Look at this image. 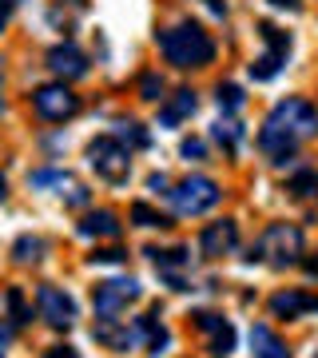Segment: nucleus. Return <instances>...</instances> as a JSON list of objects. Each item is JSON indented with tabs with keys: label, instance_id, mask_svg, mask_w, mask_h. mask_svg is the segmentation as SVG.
Wrapping results in <instances>:
<instances>
[{
	"label": "nucleus",
	"instance_id": "39",
	"mask_svg": "<svg viewBox=\"0 0 318 358\" xmlns=\"http://www.w3.org/2000/svg\"><path fill=\"white\" fill-rule=\"evenodd\" d=\"M4 343H8V331H4V327H0V350H4Z\"/></svg>",
	"mask_w": 318,
	"mask_h": 358
},
{
	"label": "nucleus",
	"instance_id": "27",
	"mask_svg": "<svg viewBox=\"0 0 318 358\" xmlns=\"http://www.w3.org/2000/svg\"><path fill=\"white\" fill-rule=\"evenodd\" d=\"M211 338H215V343H211V355L215 358H227L231 350H235V331H231V322H223Z\"/></svg>",
	"mask_w": 318,
	"mask_h": 358
},
{
	"label": "nucleus",
	"instance_id": "8",
	"mask_svg": "<svg viewBox=\"0 0 318 358\" xmlns=\"http://www.w3.org/2000/svg\"><path fill=\"white\" fill-rule=\"evenodd\" d=\"M36 310H40V319L48 327H56V331H68L76 322V299L68 291H60V287H52V282H44L36 291Z\"/></svg>",
	"mask_w": 318,
	"mask_h": 358
},
{
	"label": "nucleus",
	"instance_id": "14",
	"mask_svg": "<svg viewBox=\"0 0 318 358\" xmlns=\"http://www.w3.org/2000/svg\"><path fill=\"white\" fill-rule=\"evenodd\" d=\"M195 108H199V100H195V92H191V88H179L175 96H171V103H167L164 112H159V124H164V128H175L179 120H187V115H195Z\"/></svg>",
	"mask_w": 318,
	"mask_h": 358
},
{
	"label": "nucleus",
	"instance_id": "36",
	"mask_svg": "<svg viewBox=\"0 0 318 358\" xmlns=\"http://www.w3.org/2000/svg\"><path fill=\"white\" fill-rule=\"evenodd\" d=\"M207 8H211L215 16H227V4H223V0H207Z\"/></svg>",
	"mask_w": 318,
	"mask_h": 358
},
{
	"label": "nucleus",
	"instance_id": "11",
	"mask_svg": "<svg viewBox=\"0 0 318 358\" xmlns=\"http://www.w3.org/2000/svg\"><path fill=\"white\" fill-rule=\"evenodd\" d=\"M310 310H318V294L279 291L270 299V315H275V319H298V315H310Z\"/></svg>",
	"mask_w": 318,
	"mask_h": 358
},
{
	"label": "nucleus",
	"instance_id": "37",
	"mask_svg": "<svg viewBox=\"0 0 318 358\" xmlns=\"http://www.w3.org/2000/svg\"><path fill=\"white\" fill-rule=\"evenodd\" d=\"M270 4H275V8H291V13L298 8V0H270Z\"/></svg>",
	"mask_w": 318,
	"mask_h": 358
},
{
	"label": "nucleus",
	"instance_id": "9",
	"mask_svg": "<svg viewBox=\"0 0 318 358\" xmlns=\"http://www.w3.org/2000/svg\"><path fill=\"white\" fill-rule=\"evenodd\" d=\"M239 247V227L231 219H219V223H207L203 235H199V251L203 259H223Z\"/></svg>",
	"mask_w": 318,
	"mask_h": 358
},
{
	"label": "nucleus",
	"instance_id": "25",
	"mask_svg": "<svg viewBox=\"0 0 318 358\" xmlns=\"http://www.w3.org/2000/svg\"><path fill=\"white\" fill-rule=\"evenodd\" d=\"M282 64H287L282 56L267 52V56H259V60L251 64V76H254V80H275V76H279V68H282Z\"/></svg>",
	"mask_w": 318,
	"mask_h": 358
},
{
	"label": "nucleus",
	"instance_id": "21",
	"mask_svg": "<svg viewBox=\"0 0 318 358\" xmlns=\"http://www.w3.org/2000/svg\"><path fill=\"white\" fill-rule=\"evenodd\" d=\"M4 303H8V315H13L16 327L32 322V310L24 307V291H20V287H8V291H4Z\"/></svg>",
	"mask_w": 318,
	"mask_h": 358
},
{
	"label": "nucleus",
	"instance_id": "13",
	"mask_svg": "<svg viewBox=\"0 0 318 358\" xmlns=\"http://www.w3.org/2000/svg\"><path fill=\"white\" fill-rule=\"evenodd\" d=\"M251 350H254V358H291V350L282 346V338L270 327H251Z\"/></svg>",
	"mask_w": 318,
	"mask_h": 358
},
{
	"label": "nucleus",
	"instance_id": "34",
	"mask_svg": "<svg viewBox=\"0 0 318 358\" xmlns=\"http://www.w3.org/2000/svg\"><path fill=\"white\" fill-rule=\"evenodd\" d=\"M147 187H152V192H164V195H167V176H152V179H147Z\"/></svg>",
	"mask_w": 318,
	"mask_h": 358
},
{
	"label": "nucleus",
	"instance_id": "6",
	"mask_svg": "<svg viewBox=\"0 0 318 358\" xmlns=\"http://www.w3.org/2000/svg\"><path fill=\"white\" fill-rule=\"evenodd\" d=\"M32 108H36V115L60 124V120H72V115L80 112V96L68 88L64 80H56V84H40V88L32 92Z\"/></svg>",
	"mask_w": 318,
	"mask_h": 358
},
{
	"label": "nucleus",
	"instance_id": "12",
	"mask_svg": "<svg viewBox=\"0 0 318 358\" xmlns=\"http://www.w3.org/2000/svg\"><path fill=\"white\" fill-rule=\"evenodd\" d=\"M80 235L84 239H115L120 235V219L112 211H88V215L80 219Z\"/></svg>",
	"mask_w": 318,
	"mask_h": 358
},
{
	"label": "nucleus",
	"instance_id": "20",
	"mask_svg": "<svg viewBox=\"0 0 318 358\" xmlns=\"http://www.w3.org/2000/svg\"><path fill=\"white\" fill-rule=\"evenodd\" d=\"M131 223H136V227H171V219L159 215V211L147 207V203H131Z\"/></svg>",
	"mask_w": 318,
	"mask_h": 358
},
{
	"label": "nucleus",
	"instance_id": "17",
	"mask_svg": "<svg viewBox=\"0 0 318 358\" xmlns=\"http://www.w3.org/2000/svg\"><path fill=\"white\" fill-rule=\"evenodd\" d=\"M143 255L152 259V263H155L159 271H179V267H187V263H191V251H187V247H171V251H159V247H147Z\"/></svg>",
	"mask_w": 318,
	"mask_h": 358
},
{
	"label": "nucleus",
	"instance_id": "35",
	"mask_svg": "<svg viewBox=\"0 0 318 358\" xmlns=\"http://www.w3.org/2000/svg\"><path fill=\"white\" fill-rule=\"evenodd\" d=\"M13 4H16V0H0V24H4L8 16H13Z\"/></svg>",
	"mask_w": 318,
	"mask_h": 358
},
{
	"label": "nucleus",
	"instance_id": "28",
	"mask_svg": "<svg viewBox=\"0 0 318 358\" xmlns=\"http://www.w3.org/2000/svg\"><path fill=\"white\" fill-rule=\"evenodd\" d=\"M127 251L124 247H96L92 251V263H100V267H115V263H124Z\"/></svg>",
	"mask_w": 318,
	"mask_h": 358
},
{
	"label": "nucleus",
	"instance_id": "42",
	"mask_svg": "<svg viewBox=\"0 0 318 358\" xmlns=\"http://www.w3.org/2000/svg\"><path fill=\"white\" fill-rule=\"evenodd\" d=\"M0 358H4V355H0Z\"/></svg>",
	"mask_w": 318,
	"mask_h": 358
},
{
	"label": "nucleus",
	"instance_id": "22",
	"mask_svg": "<svg viewBox=\"0 0 318 358\" xmlns=\"http://www.w3.org/2000/svg\"><path fill=\"white\" fill-rule=\"evenodd\" d=\"M115 140L124 143V148H127V143H136V148H147V143H152V136H147V131L136 124V120H124V124L115 128Z\"/></svg>",
	"mask_w": 318,
	"mask_h": 358
},
{
	"label": "nucleus",
	"instance_id": "24",
	"mask_svg": "<svg viewBox=\"0 0 318 358\" xmlns=\"http://www.w3.org/2000/svg\"><path fill=\"white\" fill-rule=\"evenodd\" d=\"M28 183H32V187H68L72 176H68V171H56V167H44V171H32Z\"/></svg>",
	"mask_w": 318,
	"mask_h": 358
},
{
	"label": "nucleus",
	"instance_id": "32",
	"mask_svg": "<svg viewBox=\"0 0 318 358\" xmlns=\"http://www.w3.org/2000/svg\"><path fill=\"white\" fill-rule=\"evenodd\" d=\"M179 152L187 155V159H203V155H207V143L191 136V140H183V143H179Z\"/></svg>",
	"mask_w": 318,
	"mask_h": 358
},
{
	"label": "nucleus",
	"instance_id": "31",
	"mask_svg": "<svg viewBox=\"0 0 318 358\" xmlns=\"http://www.w3.org/2000/svg\"><path fill=\"white\" fill-rule=\"evenodd\" d=\"M191 322H195L199 331H207V334H215L219 327H223V319H219V315H211V310H195V315H191Z\"/></svg>",
	"mask_w": 318,
	"mask_h": 358
},
{
	"label": "nucleus",
	"instance_id": "29",
	"mask_svg": "<svg viewBox=\"0 0 318 358\" xmlns=\"http://www.w3.org/2000/svg\"><path fill=\"white\" fill-rule=\"evenodd\" d=\"M140 96L143 100H159V96H164V80H159V72H143L140 76Z\"/></svg>",
	"mask_w": 318,
	"mask_h": 358
},
{
	"label": "nucleus",
	"instance_id": "2",
	"mask_svg": "<svg viewBox=\"0 0 318 358\" xmlns=\"http://www.w3.org/2000/svg\"><path fill=\"white\" fill-rule=\"evenodd\" d=\"M159 52L167 56V64H175V68H203V64H211L215 44H211V36L199 24L183 20L179 28L159 32Z\"/></svg>",
	"mask_w": 318,
	"mask_h": 358
},
{
	"label": "nucleus",
	"instance_id": "10",
	"mask_svg": "<svg viewBox=\"0 0 318 358\" xmlns=\"http://www.w3.org/2000/svg\"><path fill=\"white\" fill-rule=\"evenodd\" d=\"M48 68L60 80H80V76H88V56H84L72 40H64V44H56V48L48 52Z\"/></svg>",
	"mask_w": 318,
	"mask_h": 358
},
{
	"label": "nucleus",
	"instance_id": "19",
	"mask_svg": "<svg viewBox=\"0 0 318 358\" xmlns=\"http://www.w3.org/2000/svg\"><path fill=\"white\" fill-rule=\"evenodd\" d=\"M215 140L223 143L227 152H235V148H239V140H243V124L235 120V115H223V120L215 124Z\"/></svg>",
	"mask_w": 318,
	"mask_h": 358
},
{
	"label": "nucleus",
	"instance_id": "33",
	"mask_svg": "<svg viewBox=\"0 0 318 358\" xmlns=\"http://www.w3.org/2000/svg\"><path fill=\"white\" fill-rule=\"evenodd\" d=\"M44 358H80L76 346H52V350H44Z\"/></svg>",
	"mask_w": 318,
	"mask_h": 358
},
{
	"label": "nucleus",
	"instance_id": "5",
	"mask_svg": "<svg viewBox=\"0 0 318 358\" xmlns=\"http://www.w3.org/2000/svg\"><path fill=\"white\" fill-rule=\"evenodd\" d=\"M88 164L96 167V176H103L108 183H124L131 171V152L115 136H100L88 143Z\"/></svg>",
	"mask_w": 318,
	"mask_h": 358
},
{
	"label": "nucleus",
	"instance_id": "18",
	"mask_svg": "<svg viewBox=\"0 0 318 358\" xmlns=\"http://www.w3.org/2000/svg\"><path fill=\"white\" fill-rule=\"evenodd\" d=\"M287 192H294L298 199H315V195H318V171H315V167H303V171H294L291 183H287Z\"/></svg>",
	"mask_w": 318,
	"mask_h": 358
},
{
	"label": "nucleus",
	"instance_id": "15",
	"mask_svg": "<svg viewBox=\"0 0 318 358\" xmlns=\"http://www.w3.org/2000/svg\"><path fill=\"white\" fill-rule=\"evenodd\" d=\"M143 338H147V355H167V346H171V331H167L164 322H159V307L152 310V315H143Z\"/></svg>",
	"mask_w": 318,
	"mask_h": 358
},
{
	"label": "nucleus",
	"instance_id": "26",
	"mask_svg": "<svg viewBox=\"0 0 318 358\" xmlns=\"http://www.w3.org/2000/svg\"><path fill=\"white\" fill-rule=\"evenodd\" d=\"M215 100H219V108L231 115V112H239V108H243V100H247V96H243L239 84H219V96H215Z\"/></svg>",
	"mask_w": 318,
	"mask_h": 358
},
{
	"label": "nucleus",
	"instance_id": "16",
	"mask_svg": "<svg viewBox=\"0 0 318 358\" xmlns=\"http://www.w3.org/2000/svg\"><path fill=\"white\" fill-rule=\"evenodd\" d=\"M44 251H48V243H44V239H36V235H20V239L13 243V255H16V263H20V267L40 263V259H44Z\"/></svg>",
	"mask_w": 318,
	"mask_h": 358
},
{
	"label": "nucleus",
	"instance_id": "30",
	"mask_svg": "<svg viewBox=\"0 0 318 358\" xmlns=\"http://www.w3.org/2000/svg\"><path fill=\"white\" fill-rule=\"evenodd\" d=\"M88 199H92V192L84 187V183H68V195H64L68 207H88Z\"/></svg>",
	"mask_w": 318,
	"mask_h": 358
},
{
	"label": "nucleus",
	"instance_id": "3",
	"mask_svg": "<svg viewBox=\"0 0 318 358\" xmlns=\"http://www.w3.org/2000/svg\"><path fill=\"white\" fill-rule=\"evenodd\" d=\"M219 183L207 176H187L183 183H175L171 192H167V199H171V207H175V215H203V211H211V207L219 203Z\"/></svg>",
	"mask_w": 318,
	"mask_h": 358
},
{
	"label": "nucleus",
	"instance_id": "38",
	"mask_svg": "<svg viewBox=\"0 0 318 358\" xmlns=\"http://www.w3.org/2000/svg\"><path fill=\"white\" fill-rule=\"evenodd\" d=\"M306 275H315L318 279V259H306Z\"/></svg>",
	"mask_w": 318,
	"mask_h": 358
},
{
	"label": "nucleus",
	"instance_id": "23",
	"mask_svg": "<svg viewBox=\"0 0 318 358\" xmlns=\"http://www.w3.org/2000/svg\"><path fill=\"white\" fill-rule=\"evenodd\" d=\"M259 32H263V40L270 44V52H275V56H282V60L291 56V36H287L282 28H275V24H259Z\"/></svg>",
	"mask_w": 318,
	"mask_h": 358
},
{
	"label": "nucleus",
	"instance_id": "1",
	"mask_svg": "<svg viewBox=\"0 0 318 358\" xmlns=\"http://www.w3.org/2000/svg\"><path fill=\"white\" fill-rule=\"evenodd\" d=\"M318 136V108L310 100H279L267 115V128L259 131V143L270 152V164L282 167L287 159H294V148L298 140H310Z\"/></svg>",
	"mask_w": 318,
	"mask_h": 358
},
{
	"label": "nucleus",
	"instance_id": "7",
	"mask_svg": "<svg viewBox=\"0 0 318 358\" xmlns=\"http://www.w3.org/2000/svg\"><path fill=\"white\" fill-rule=\"evenodd\" d=\"M140 294H143V287L136 279H103L92 287V307H96V315H120Z\"/></svg>",
	"mask_w": 318,
	"mask_h": 358
},
{
	"label": "nucleus",
	"instance_id": "40",
	"mask_svg": "<svg viewBox=\"0 0 318 358\" xmlns=\"http://www.w3.org/2000/svg\"><path fill=\"white\" fill-rule=\"evenodd\" d=\"M4 195H8V187H4V179H0V199H4Z\"/></svg>",
	"mask_w": 318,
	"mask_h": 358
},
{
	"label": "nucleus",
	"instance_id": "41",
	"mask_svg": "<svg viewBox=\"0 0 318 358\" xmlns=\"http://www.w3.org/2000/svg\"><path fill=\"white\" fill-rule=\"evenodd\" d=\"M0 88H4V72H0ZM0 112H4V100H0Z\"/></svg>",
	"mask_w": 318,
	"mask_h": 358
},
{
	"label": "nucleus",
	"instance_id": "4",
	"mask_svg": "<svg viewBox=\"0 0 318 358\" xmlns=\"http://www.w3.org/2000/svg\"><path fill=\"white\" fill-rule=\"evenodd\" d=\"M259 259H267L270 267H294L303 259V231L291 223H275L259 239Z\"/></svg>",
	"mask_w": 318,
	"mask_h": 358
}]
</instances>
